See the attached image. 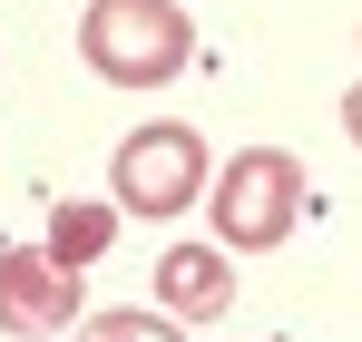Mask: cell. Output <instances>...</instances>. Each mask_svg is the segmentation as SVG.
Instances as JSON below:
<instances>
[{
    "mask_svg": "<svg viewBox=\"0 0 362 342\" xmlns=\"http://www.w3.org/2000/svg\"><path fill=\"white\" fill-rule=\"evenodd\" d=\"M78 59L108 88H167L196 59V20L177 0H88L78 10Z\"/></svg>",
    "mask_w": 362,
    "mask_h": 342,
    "instance_id": "obj_1",
    "label": "cell"
},
{
    "mask_svg": "<svg viewBox=\"0 0 362 342\" xmlns=\"http://www.w3.org/2000/svg\"><path fill=\"white\" fill-rule=\"evenodd\" d=\"M206 206H216V244L226 254H274L303 216V167L284 147H235L226 176L206 186Z\"/></svg>",
    "mask_w": 362,
    "mask_h": 342,
    "instance_id": "obj_2",
    "label": "cell"
},
{
    "mask_svg": "<svg viewBox=\"0 0 362 342\" xmlns=\"http://www.w3.org/2000/svg\"><path fill=\"white\" fill-rule=\"evenodd\" d=\"M108 186H118V216H147V225H167V216H186V206L216 186V167H206V137H196L186 117H157V127L118 137V157H108Z\"/></svg>",
    "mask_w": 362,
    "mask_h": 342,
    "instance_id": "obj_3",
    "label": "cell"
},
{
    "mask_svg": "<svg viewBox=\"0 0 362 342\" xmlns=\"http://www.w3.org/2000/svg\"><path fill=\"white\" fill-rule=\"evenodd\" d=\"M78 323V274L49 244H0V333L10 342H59Z\"/></svg>",
    "mask_w": 362,
    "mask_h": 342,
    "instance_id": "obj_4",
    "label": "cell"
},
{
    "mask_svg": "<svg viewBox=\"0 0 362 342\" xmlns=\"http://www.w3.org/2000/svg\"><path fill=\"white\" fill-rule=\"evenodd\" d=\"M157 303H167L177 323H226V303H235L226 244H167V254H157Z\"/></svg>",
    "mask_w": 362,
    "mask_h": 342,
    "instance_id": "obj_5",
    "label": "cell"
},
{
    "mask_svg": "<svg viewBox=\"0 0 362 342\" xmlns=\"http://www.w3.org/2000/svg\"><path fill=\"white\" fill-rule=\"evenodd\" d=\"M108 235H118V206H49V254H59L69 274H78V264H98V254H108Z\"/></svg>",
    "mask_w": 362,
    "mask_h": 342,
    "instance_id": "obj_6",
    "label": "cell"
},
{
    "mask_svg": "<svg viewBox=\"0 0 362 342\" xmlns=\"http://www.w3.org/2000/svg\"><path fill=\"white\" fill-rule=\"evenodd\" d=\"M78 342H177V323H167V313L118 303V313H88V323H78Z\"/></svg>",
    "mask_w": 362,
    "mask_h": 342,
    "instance_id": "obj_7",
    "label": "cell"
},
{
    "mask_svg": "<svg viewBox=\"0 0 362 342\" xmlns=\"http://www.w3.org/2000/svg\"><path fill=\"white\" fill-rule=\"evenodd\" d=\"M343 137L362 147V78H353V98H343Z\"/></svg>",
    "mask_w": 362,
    "mask_h": 342,
    "instance_id": "obj_8",
    "label": "cell"
}]
</instances>
